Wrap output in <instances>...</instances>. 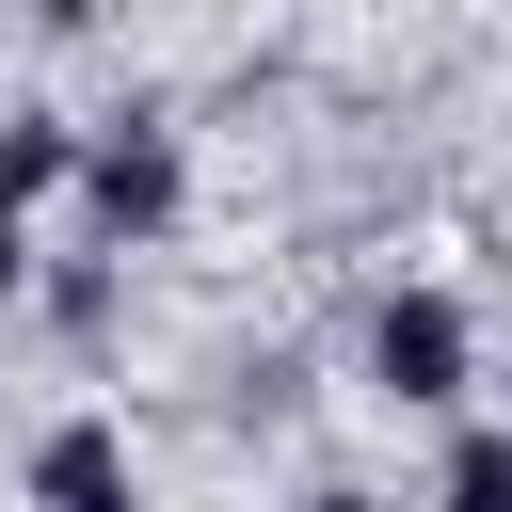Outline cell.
<instances>
[{"label":"cell","mask_w":512,"mask_h":512,"mask_svg":"<svg viewBox=\"0 0 512 512\" xmlns=\"http://www.w3.org/2000/svg\"><path fill=\"white\" fill-rule=\"evenodd\" d=\"M464 512H512V448H480V464H464Z\"/></svg>","instance_id":"obj_1"}]
</instances>
